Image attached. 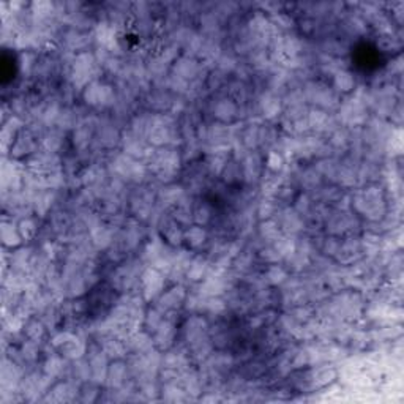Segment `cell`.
<instances>
[{
	"mask_svg": "<svg viewBox=\"0 0 404 404\" xmlns=\"http://www.w3.org/2000/svg\"><path fill=\"white\" fill-rule=\"evenodd\" d=\"M163 276L155 272V270H149L142 275V284H144V295L147 298L155 297L161 292V286H163Z\"/></svg>",
	"mask_w": 404,
	"mask_h": 404,
	"instance_id": "cell-2",
	"label": "cell"
},
{
	"mask_svg": "<svg viewBox=\"0 0 404 404\" xmlns=\"http://www.w3.org/2000/svg\"><path fill=\"white\" fill-rule=\"evenodd\" d=\"M185 239L191 246H199L205 242V231L202 227H190V231L185 232Z\"/></svg>",
	"mask_w": 404,
	"mask_h": 404,
	"instance_id": "cell-5",
	"label": "cell"
},
{
	"mask_svg": "<svg viewBox=\"0 0 404 404\" xmlns=\"http://www.w3.org/2000/svg\"><path fill=\"white\" fill-rule=\"evenodd\" d=\"M210 215H212L210 209L205 204H202V207H199V209L194 212V218H196V221H199V223H207L210 220Z\"/></svg>",
	"mask_w": 404,
	"mask_h": 404,
	"instance_id": "cell-9",
	"label": "cell"
},
{
	"mask_svg": "<svg viewBox=\"0 0 404 404\" xmlns=\"http://www.w3.org/2000/svg\"><path fill=\"white\" fill-rule=\"evenodd\" d=\"M171 158H172L171 152H169V150H166V163H168ZM158 163H161V164H163V163H164V160H158ZM174 169H175L174 166H171V164H164V166H161V169H160V175H163V174H164V175H168L169 172H174Z\"/></svg>",
	"mask_w": 404,
	"mask_h": 404,
	"instance_id": "cell-10",
	"label": "cell"
},
{
	"mask_svg": "<svg viewBox=\"0 0 404 404\" xmlns=\"http://www.w3.org/2000/svg\"><path fill=\"white\" fill-rule=\"evenodd\" d=\"M336 84L338 87H343L341 90H349L350 86H352V78L349 73H346V71H341V73L336 75Z\"/></svg>",
	"mask_w": 404,
	"mask_h": 404,
	"instance_id": "cell-8",
	"label": "cell"
},
{
	"mask_svg": "<svg viewBox=\"0 0 404 404\" xmlns=\"http://www.w3.org/2000/svg\"><path fill=\"white\" fill-rule=\"evenodd\" d=\"M18 229H19V234L24 240L34 239V235L37 234V226H35L34 220H30V218L21 220V223L18 224Z\"/></svg>",
	"mask_w": 404,
	"mask_h": 404,
	"instance_id": "cell-6",
	"label": "cell"
},
{
	"mask_svg": "<svg viewBox=\"0 0 404 404\" xmlns=\"http://www.w3.org/2000/svg\"><path fill=\"white\" fill-rule=\"evenodd\" d=\"M182 291H183L182 287H175V289H171L169 292H166L161 297V306H164L166 309L179 306V303L182 302L183 297H185V294Z\"/></svg>",
	"mask_w": 404,
	"mask_h": 404,
	"instance_id": "cell-4",
	"label": "cell"
},
{
	"mask_svg": "<svg viewBox=\"0 0 404 404\" xmlns=\"http://www.w3.org/2000/svg\"><path fill=\"white\" fill-rule=\"evenodd\" d=\"M164 237H166V240H168L169 243L172 245H179L182 242V231L179 229V224H175V223H169L168 227H166V232H164Z\"/></svg>",
	"mask_w": 404,
	"mask_h": 404,
	"instance_id": "cell-7",
	"label": "cell"
},
{
	"mask_svg": "<svg viewBox=\"0 0 404 404\" xmlns=\"http://www.w3.org/2000/svg\"><path fill=\"white\" fill-rule=\"evenodd\" d=\"M34 149H35V138L30 131H21L16 136L15 142L12 144V147H10L12 157L15 158H21L27 153H32Z\"/></svg>",
	"mask_w": 404,
	"mask_h": 404,
	"instance_id": "cell-1",
	"label": "cell"
},
{
	"mask_svg": "<svg viewBox=\"0 0 404 404\" xmlns=\"http://www.w3.org/2000/svg\"><path fill=\"white\" fill-rule=\"evenodd\" d=\"M2 240L5 246H18L23 242V237L19 234L18 226L13 224V221H4L2 223Z\"/></svg>",
	"mask_w": 404,
	"mask_h": 404,
	"instance_id": "cell-3",
	"label": "cell"
}]
</instances>
